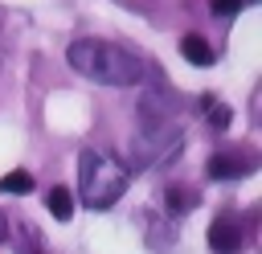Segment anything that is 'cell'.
Here are the masks:
<instances>
[{
	"mask_svg": "<svg viewBox=\"0 0 262 254\" xmlns=\"http://www.w3.org/2000/svg\"><path fill=\"white\" fill-rule=\"evenodd\" d=\"M0 188H4V193H33V172L12 168L8 176H0Z\"/></svg>",
	"mask_w": 262,
	"mask_h": 254,
	"instance_id": "cell-7",
	"label": "cell"
},
{
	"mask_svg": "<svg viewBox=\"0 0 262 254\" xmlns=\"http://www.w3.org/2000/svg\"><path fill=\"white\" fill-rule=\"evenodd\" d=\"M254 172V156H229V152H217L209 160V176L213 180H233V176H246Z\"/></svg>",
	"mask_w": 262,
	"mask_h": 254,
	"instance_id": "cell-4",
	"label": "cell"
},
{
	"mask_svg": "<svg viewBox=\"0 0 262 254\" xmlns=\"http://www.w3.org/2000/svg\"><path fill=\"white\" fill-rule=\"evenodd\" d=\"M180 53H184V61H192V66H213V49H209L196 33H184V37H180Z\"/></svg>",
	"mask_w": 262,
	"mask_h": 254,
	"instance_id": "cell-5",
	"label": "cell"
},
{
	"mask_svg": "<svg viewBox=\"0 0 262 254\" xmlns=\"http://www.w3.org/2000/svg\"><path fill=\"white\" fill-rule=\"evenodd\" d=\"M16 254H49V250H45L41 234H37L33 225H25V229H20V242H16Z\"/></svg>",
	"mask_w": 262,
	"mask_h": 254,
	"instance_id": "cell-9",
	"label": "cell"
},
{
	"mask_svg": "<svg viewBox=\"0 0 262 254\" xmlns=\"http://www.w3.org/2000/svg\"><path fill=\"white\" fill-rule=\"evenodd\" d=\"M127 180H131V168L119 164L115 156L98 147H86L78 156V193L86 209H111L127 193Z\"/></svg>",
	"mask_w": 262,
	"mask_h": 254,
	"instance_id": "cell-2",
	"label": "cell"
},
{
	"mask_svg": "<svg viewBox=\"0 0 262 254\" xmlns=\"http://www.w3.org/2000/svg\"><path fill=\"white\" fill-rule=\"evenodd\" d=\"M4 238H8V217L0 213V242H4Z\"/></svg>",
	"mask_w": 262,
	"mask_h": 254,
	"instance_id": "cell-12",
	"label": "cell"
},
{
	"mask_svg": "<svg viewBox=\"0 0 262 254\" xmlns=\"http://www.w3.org/2000/svg\"><path fill=\"white\" fill-rule=\"evenodd\" d=\"M246 8V0H209V12L213 16H237Z\"/></svg>",
	"mask_w": 262,
	"mask_h": 254,
	"instance_id": "cell-11",
	"label": "cell"
},
{
	"mask_svg": "<svg viewBox=\"0 0 262 254\" xmlns=\"http://www.w3.org/2000/svg\"><path fill=\"white\" fill-rule=\"evenodd\" d=\"M205 115H209V127H213V131H225V127H229V119H233V111H229L225 102H217V98L205 107Z\"/></svg>",
	"mask_w": 262,
	"mask_h": 254,
	"instance_id": "cell-10",
	"label": "cell"
},
{
	"mask_svg": "<svg viewBox=\"0 0 262 254\" xmlns=\"http://www.w3.org/2000/svg\"><path fill=\"white\" fill-rule=\"evenodd\" d=\"M66 57L82 78L102 82V86H135V82H143V57L123 49V45H115V41L78 37V41H70Z\"/></svg>",
	"mask_w": 262,
	"mask_h": 254,
	"instance_id": "cell-1",
	"label": "cell"
},
{
	"mask_svg": "<svg viewBox=\"0 0 262 254\" xmlns=\"http://www.w3.org/2000/svg\"><path fill=\"white\" fill-rule=\"evenodd\" d=\"M209 250L213 254H237L242 250V225L229 217H217L209 225Z\"/></svg>",
	"mask_w": 262,
	"mask_h": 254,
	"instance_id": "cell-3",
	"label": "cell"
},
{
	"mask_svg": "<svg viewBox=\"0 0 262 254\" xmlns=\"http://www.w3.org/2000/svg\"><path fill=\"white\" fill-rule=\"evenodd\" d=\"M164 205H168L172 213H188V209L196 205V197H192L188 188H168V193H164Z\"/></svg>",
	"mask_w": 262,
	"mask_h": 254,
	"instance_id": "cell-8",
	"label": "cell"
},
{
	"mask_svg": "<svg viewBox=\"0 0 262 254\" xmlns=\"http://www.w3.org/2000/svg\"><path fill=\"white\" fill-rule=\"evenodd\" d=\"M45 205H49V213H53L57 221H70V217H74V193H70L66 184H57V188H49V197H45Z\"/></svg>",
	"mask_w": 262,
	"mask_h": 254,
	"instance_id": "cell-6",
	"label": "cell"
}]
</instances>
